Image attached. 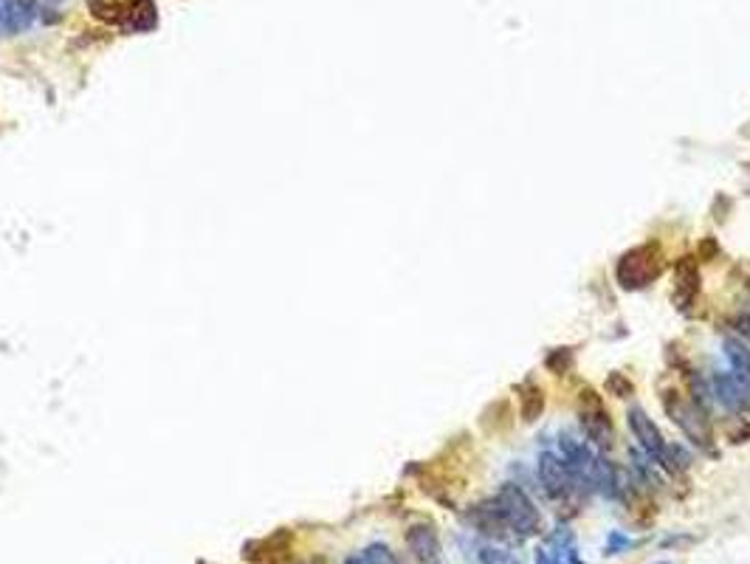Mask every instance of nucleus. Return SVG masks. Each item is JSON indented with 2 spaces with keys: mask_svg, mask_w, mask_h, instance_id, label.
<instances>
[{
  "mask_svg": "<svg viewBox=\"0 0 750 564\" xmlns=\"http://www.w3.org/2000/svg\"><path fill=\"white\" fill-rule=\"evenodd\" d=\"M34 23L31 0H0V34H21Z\"/></svg>",
  "mask_w": 750,
  "mask_h": 564,
  "instance_id": "9d476101",
  "label": "nucleus"
},
{
  "mask_svg": "<svg viewBox=\"0 0 750 564\" xmlns=\"http://www.w3.org/2000/svg\"><path fill=\"white\" fill-rule=\"evenodd\" d=\"M496 508H499V514H503L505 525L511 527L513 534H520V536H530L539 531V525H542V514H539V508L533 505L530 500V494L522 491L516 483H505L503 488H499L496 494Z\"/></svg>",
  "mask_w": 750,
  "mask_h": 564,
  "instance_id": "f03ea898",
  "label": "nucleus"
},
{
  "mask_svg": "<svg viewBox=\"0 0 750 564\" xmlns=\"http://www.w3.org/2000/svg\"><path fill=\"white\" fill-rule=\"evenodd\" d=\"M657 564H671V561H657Z\"/></svg>",
  "mask_w": 750,
  "mask_h": 564,
  "instance_id": "5701e85b",
  "label": "nucleus"
},
{
  "mask_svg": "<svg viewBox=\"0 0 750 564\" xmlns=\"http://www.w3.org/2000/svg\"><path fill=\"white\" fill-rule=\"evenodd\" d=\"M158 23L155 0H128V12H124L121 29L128 31H150Z\"/></svg>",
  "mask_w": 750,
  "mask_h": 564,
  "instance_id": "ddd939ff",
  "label": "nucleus"
},
{
  "mask_svg": "<svg viewBox=\"0 0 750 564\" xmlns=\"http://www.w3.org/2000/svg\"><path fill=\"white\" fill-rule=\"evenodd\" d=\"M606 386H610V393H615L618 398H629L632 395V381L623 373H612L610 378H606Z\"/></svg>",
  "mask_w": 750,
  "mask_h": 564,
  "instance_id": "6ab92c4d",
  "label": "nucleus"
},
{
  "mask_svg": "<svg viewBox=\"0 0 750 564\" xmlns=\"http://www.w3.org/2000/svg\"><path fill=\"white\" fill-rule=\"evenodd\" d=\"M581 427H584V432L589 437V444H593L598 452L612 449V444H615L612 420H610V415L604 412L601 398L593 390L581 393Z\"/></svg>",
  "mask_w": 750,
  "mask_h": 564,
  "instance_id": "20e7f679",
  "label": "nucleus"
},
{
  "mask_svg": "<svg viewBox=\"0 0 750 564\" xmlns=\"http://www.w3.org/2000/svg\"><path fill=\"white\" fill-rule=\"evenodd\" d=\"M722 352H725V359L730 364V373L750 384V347L742 339L730 336V339L722 342Z\"/></svg>",
  "mask_w": 750,
  "mask_h": 564,
  "instance_id": "4468645a",
  "label": "nucleus"
},
{
  "mask_svg": "<svg viewBox=\"0 0 750 564\" xmlns=\"http://www.w3.org/2000/svg\"><path fill=\"white\" fill-rule=\"evenodd\" d=\"M737 328H739V333H742L745 339H750V313H745V316H742V319L737 322Z\"/></svg>",
  "mask_w": 750,
  "mask_h": 564,
  "instance_id": "412c9836",
  "label": "nucleus"
},
{
  "mask_svg": "<svg viewBox=\"0 0 750 564\" xmlns=\"http://www.w3.org/2000/svg\"><path fill=\"white\" fill-rule=\"evenodd\" d=\"M406 542H409V548H412V553H415V559L421 564H443V559H440V542H438L435 527H429V525L409 527Z\"/></svg>",
  "mask_w": 750,
  "mask_h": 564,
  "instance_id": "9b49d317",
  "label": "nucleus"
},
{
  "mask_svg": "<svg viewBox=\"0 0 750 564\" xmlns=\"http://www.w3.org/2000/svg\"><path fill=\"white\" fill-rule=\"evenodd\" d=\"M663 410L674 420V427H680L683 435L691 440L694 446L711 449L713 446V432L708 423V412H703L694 401H688L680 393H666L663 395Z\"/></svg>",
  "mask_w": 750,
  "mask_h": 564,
  "instance_id": "7ed1b4c3",
  "label": "nucleus"
},
{
  "mask_svg": "<svg viewBox=\"0 0 750 564\" xmlns=\"http://www.w3.org/2000/svg\"><path fill=\"white\" fill-rule=\"evenodd\" d=\"M536 564H581V559L576 553L573 534H570L567 527H559V531L547 539L545 548L536 551Z\"/></svg>",
  "mask_w": 750,
  "mask_h": 564,
  "instance_id": "6e6552de",
  "label": "nucleus"
},
{
  "mask_svg": "<svg viewBox=\"0 0 750 564\" xmlns=\"http://www.w3.org/2000/svg\"><path fill=\"white\" fill-rule=\"evenodd\" d=\"M627 548H632V539L623 536L621 531H615V534H610V539H606L604 553H606V556H615V553H623Z\"/></svg>",
  "mask_w": 750,
  "mask_h": 564,
  "instance_id": "aec40b11",
  "label": "nucleus"
},
{
  "mask_svg": "<svg viewBox=\"0 0 750 564\" xmlns=\"http://www.w3.org/2000/svg\"><path fill=\"white\" fill-rule=\"evenodd\" d=\"M629 429L638 440V446L646 452L654 463H660L666 469V454H669V444L663 440V435H660V429L654 427V420L643 412L640 407H632L629 410Z\"/></svg>",
  "mask_w": 750,
  "mask_h": 564,
  "instance_id": "39448f33",
  "label": "nucleus"
},
{
  "mask_svg": "<svg viewBox=\"0 0 750 564\" xmlns=\"http://www.w3.org/2000/svg\"><path fill=\"white\" fill-rule=\"evenodd\" d=\"M545 393H542V386H536V384H528L525 390H522V420L525 423H536L542 418L545 412Z\"/></svg>",
  "mask_w": 750,
  "mask_h": 564,
  "instance_id": "2eb2a0df",
  "label": "nucleus"
},
{
  "mask_svg": "<svg viewBox=\"0 0 750 564\" xmlns=\"http://www.w3.org/2000/svg\"><path fill=\"white\" fill-rule=\"evenodd\" d=\"M477 559H479V564H520V559H516L511 551L491 548V544H486V548H479V551H477Z\"/></svg>",
  "mask_w": 750,
  "mask_h": 564,
  "instance_id": "a211bd4d",
  "label": "nucleus"
},
{
  "mask_svg": "<svg viewBox=\"0 0 750 564\" xmlns=\"http://www.w3.org/2000/svg\"><path fill=\"white\" fill-rule=\"evenodd\" d=\"M345 564H401V561H398L396 553L387 548V544L375 542V544H370V548H364L362 553L350 556Z\"/></svg>",
  "mask_w": 750,
  "mask_h": 564,
  "instance_id": "dca6fc26",
  "label": "nucleus"
},
{
  "mask_svg": "<svg viewBox=\"0 0 750 564\" xmlns=\"http://www.w3.org/2000/svg\"><path fill=\"white\" fill-rule=\"evenodd\" d=\"M570 364H573V350L570 347H556L553 352H547V359H545V367L556 376H564Z\"/></svg>",
  "mask_w": 750,
  "mask_h": 564,
  "instance_id": "f3484780",
  "label": "nucleus"
},
{
  "mask_svg": "<svg viewBox=\"0 0 750 564\" xmlns=\"http://www.w3.org/2000/svg\"><path fill=\"white\" fill-rule=\"evenodd\" d=\"M663 271V249L657 243H643L638 249H629L615 262V279L623 291L646 288Z\"/></svg>",
  "mask_w": 750,
  "mask_h": 564,
  "instance_id": "f257e3e1",
  "label": "nucleus"
},
{
  "mask_svg": "<svg viewBox=\"0 0 750 564\" xmlns=\"http://www.w3.org/2000/svg\"><path fill=\"white\" fill-rule=\"evenodd\" d=\"M713 395L728 412H747L750 410V384L734 373H717L713 376Z\"/></svg>",
  "mask_w": 750,
  "mask_h": 564,
  "instance_id": "423d86ee",
  "label": "nucleus"
},
{
  "mask_svg": "<svg viewBox=\"0 0 750 564\" xmlns=\"http://www.w3.org/2000/svg\"><path fill=\"white\" fill-rule=\"evenodd\" d=\"M589 491H598L606 500H615L621 494L618 469L606 454H593L589 460Z\"/></svg>",
  "mask_w": 750,
  "mask_h": 564,
  "instance_id": "1a4fd4ad",
  "label": "nucleus"
},
{
  "mask_svg": "<svg viewBox=\"0 0 750 564\" xmlns=\"http://www.w3.org/2000/svg\"><path fill=\"white\" fill-rule=\"evenodd\" d=\"M46 4H62V0H46Z\"/></svg>",
  "mask_w": 750,
  "mask_h": 564,
  "instance_id": "4be33fe9",
  "label": "nucleus"
},
{
  "mask_svg": "<svg viewBox=\"0 0 750 564\" xmlns=\"http://www.w3.org/2000/svg\"><path fill=\"white\" fill-rule=\"evenodd\" d=\"M677 294H680V308H688L694 296L700 294V266L694 257H683L677 262Z\"/></svg>",
  "mask_w": 750,
  "mask_h": 564,
  "instance_id": "f8f14e48",
  "label": "nucleus"
},
{
  "mask_svg": "<svg viewBox=\"0 0 750 564\" xmlns=\"http://www.w3.org/2000/svg\"><path fill=\"white\" fill-rule=\"evenodd\" d=\"M539 480L547 491V497L553 500H562L564 494H570V483H573V477H570V469L567 463L562 460L559 454H553V452H542L539 454Z\"/></svg>",
  "mask_w": 750,
  "mask_h": 564,
  "instance_id": "0eeeda50",
  "label": "nucleus"
}]
</instances>
